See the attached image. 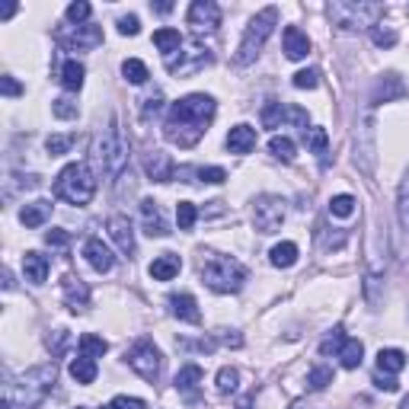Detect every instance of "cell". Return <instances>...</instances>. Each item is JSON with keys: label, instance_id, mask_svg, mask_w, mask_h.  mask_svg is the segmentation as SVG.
<instances>
[{"label": "cell", "instance_id": "obj_13", "mask_svg": "<svg viewBox=\"0 0 409 409\" xmlns=\"http://www.w3.org/2000/svg\"><path fill=\"white\" fill-rule=\"evenodd\" d=\"M144 173L151 176L153 182H170L176 176V167H173V160H170V153L147 151L144 153Z\"/></svg>", "mask_w": 409, "mask_h": 409}, {"label": "cell", "instance_id": "obj_14", "mask_svg": "<svg viewBox=\"0 0 409 409\" xmlns=\"http://www.w3.org/2000/svg\"><path fill=\"white\" fill-rule=\"evenodd\" d=\"M109 237L115 240V246L125 253V256H132V253H134V227H132L128 218L112 215L109 218Z\"/></svg>", "mask_w": 409, "mask_h": 409}, {"label": "cell", "instance_id": "obj_6", "mask_svg": "<svg viewBox=\"0 0 409 409\" xmlns=\"http://www.w3.org/2000/svg\"><path fill=\"white\" fill-rule=\"evenodd\" d=\"M329 20L339 29H375L384 16V4H365V0H333L329 4Z\"/></svg>", "mask_w": 409, "mask_h": 409}, {"label": "cell", "instance_id": "obj_5", "mask_svg": "<svg viewBox=\"0 0 409 409\" xmlns=\"http://www.w3.org/2000/svg\"><path fill=\"white\" fill-rule=\"evenodd\" d=\"M275 23H278L275 7L259 10V13L250 20V26H246V32H243V39H240V49H237V55H234V61L240 64V68H246V64H253L259 58V51H263L265 39L272 35Z\"/></svg>", "mask_w": 409, "mask_h": 409}, {"label": "cell", "instance_id": "obj_9", "mask_svg": "<svg viewBox=\"0 0 409 409\" xmlns=\"http://www.w3.org/2000/svg\"><path fill=\"white\" fill-rule=\"evenodd\" d=\"M284 221V201L278 195H259L253 205V224L259 234H275Z\"/></svg>", "mask_w": 409, "mask_h": 409}, {"label": "cell", "instance_id": "obj_48", "mask_svg": "<svg viewBox=\"0 0 409 409\" xmlns=\"http://www.w3.org/2000/svg\"><path fill=\"white\" fill-rule=\"evenodd\" d=\"M45 243L55 246V250H64V246L70 243V234H68V230H61V227H51L49 234H45Z\"/></svg>", "mask_w": 409, "mask_h": 409}, {"label": "cell", "instance_id": "obj_46", "mask_svg": "<svg viewBox=\"0 0 409 409\" xmlns=\"http://www.w3.org/2000/svg\"><path fill=\"white\" fill-rule=\"evenodd\" d=\"M291 84L298 87V90H313V87L320 84V70L307 68V70H298V74L291 77Z\"/></svg>", "mask_w": 409, "mask_h": 409}, {"label": "cell", "instance_id": "obj_60", "mask_svg": "<svg viewBox=\"0 0 409 409\" xmlns=\"http://www.w3.org/2000/svg\"><path fill=\"white\" fill-rule=\"evenodd\" d=\"M4 288H7V291L13 288V275H10V272H4Z\"/></svg>", "mask_w": 409, "mask_h": 409}, {"label": "cell", "instance_id": "obj_47", "mask_svg": "<svg viewBox=\"0 0 409 409\" xmlns=\"http://www.w3.org/2000/svg\"><path fill=\"white\" fill-rule=\"evenodd\" d=\"M51 112H55L58 118H64V122H68V118H77V103H74V99H68V96H61V99H55V103H51Z\"/></svg>", "mask_w": 409, "mask_h": 409}, {"label": "cell", "instance_id": "obj_35", "mask_svg": "<svg viewBox=\"0 0 409 409\" xmlns=\"http://www.w3.org/2000/svg\"><path fill=\"white\" fill-rule=\"evenodd\" d=\"M269 153L275 160H282V163H291V160H294V141L291 138H278V134H275V138L269 141Z\"/></svg>", "mask_w": 409, "mask_h": 409}, {"label": "cell", "instance_id": "obj_17", "mask_svg": "<svg viewBox=\"0 0 409 409\" xmlns=\"http://www.w3.org/2000/svg\"><path fill=\"white\" fill-rule=\"evenodd\" d=\"M176 176H180L182 182H215V186L227 180V173H224L221 167H180Z\"/></svg>", "mask_w": 409, "mask_h": 409}, {"label": "cell", "instance_id": "obj_37", "mask_svg": "<svg viewBox=\"0 0 409 409\" xmlns=\"http://www.w3.org/2000/svg\"><path fill=\"white\" fill-rule=\"evenodd\" d=\"M284 115H288V112H284V106L278 103V99H269V103L263 106V125L265 128H278Z\"/></svg>", "mask_w": 409, "mask_h": 409}, {"label": "cell", "instance_id": "obj_53", "mask_svg": "<svg viewBox=\"0 0 409 409\" xmlns=\"http://www.w3.org/2000/svg\"><path fill=\"white\" fill-rule=\"evenodd\" d=\"M118 32L122 35H138L141 32V23H138V16H122V20H118Z\"/></svg>", "mask_w": 409, "mask_h": 409}, {"label": "cell", "instance_id": "obj_56", "mask_svg": "<svg viewBox=\"0 0 409 409\" xmlns=\"http://www.w3.org/2000/svg\"><path fill=\"white\" fill-rule=\"evenodd\" d=\"M218 339H221L224 346H234V348L243 346V336H237L234 329H221V333H218Z\"/></svg>", "mask_w": 409, "mask_h": 409}, {"label": "cell", "instance_id": "obj_59", "mask_svg": "<svg viewBox=\"0 0 409 409\" xmlns=\"http://www.w3.org/2000/svg\"><path fill=\"white\" fill-rule=\"evenodd\" d=\"M153 10H157V13H170V10H173V4H157Z\"/></svg>", "mask_w": 409, "mask_h": 409}, {"label": "cell", "instance_id": "obj_57", "mask_svg": "<svg viewBox=\"0 0 409 409\" xmlns=\"http://www.w3.org/2000/svg\"><path fill=\"white\" fill-rule=\"evenodd\" d=\"M13 13H16V4H7V7L0 10V16H4V20H10V16H13Z\"/></svg>", "mask_w": 409, "mask_h": 409}, {"label": "cell", "instance_id": "obj_34", "mask_svg": "<svg viewBox=\"0 0 409 409\" xmlns=\"http://www.w3.org/2000/svg\"><path fill=\"white\" fill-rule=\"evenodd\" d=\"M122 74H125V80L128 84H134V87H141V84H147V64L144 61H138V58H128L125 64H122Z\"/></svg>", "mask_w": 409, "mask_h": 409}, {"label": "cell", "instance_id": "obj_22", "mask_svg": "<svg viewBox=\"0 0 409 409\" xmlns=\"http://www.w3.org/2000/svg\"><path fill=\"white\" fill-rule=\"evenodd\" d=\"M23 269H26V282L32 284H42L45 278H49V256H42V253H26L23 256Z\"/></svg>", "mask_w": 409, "mask_h": 409}, {"label": "cell", "instance_id": "obj_41", "mask_svg": "<svg viewBox=\"0 0 409 409\" xmlns=\"http://www.w3.org/2000/svg\"><path fill=\"white\" fill-rule=\"evenodd\" d=\"M355 205H358V201H355L352 195H336V199L329 201V211H333L336 218H352L355 215Z\"/></svg>", "mask_w": 409, "mask_h": 409}, {"label": "cell", "instance_id": "obj_23", "mask_svg": "<svg viewBox=\"0 0 409 409\" xmlns=\"http://www.w3.org/2000/svg\"><path fill=\"white\" fill-rule=\"evenodd\" d=\"M49 218H51V201H29L26 208L20 211V221L26 227H42Z\"/></svg>", "mask_w": 409, "mask_h": 409}, {"label": "cell", "instance_id": "obj_55", "mask_svg": "<svg viewBox=\"0 0 409 409\" xmlns=\"http://www.w3.org/2000/svg\"><path fill=\"white\" fill-rule=\"evenodd\" d=\"M0 90H4V96H20V93H23V87L20 84H16V80H13V77H0Z\"/></svg>", "mask_w": 409, "mask_h": 409}, {"label": "cell", "instance_id": "obj_45", "mask_svg": "<svg viewBox=\"0 0 409 409\" xmlns=\"http://www.w3.org/2000/svg\"><path fill=\"white\" fill-rule=\"evenodd\" d=\"M237 381H240V375H237L234 367H221L218 371V394H234Z\"/></svg>", "mask_w": 409, "mask_h": 409}, {"label": "cell", "instance_id": "obj_29", "mask_svg": "<svg viewBox=\"0 0 409 409\" xmlns=\"http://www.w3.org/2000/svg\"><path fill=\"white\" fill-rule=\"evenodd\" d=\"M70 377H74L77 384H93L96 381V358H87V355L74 358L70 361Z\"/></svg>", "mask_w": 409, "mask_h": 409}, {"label": "cell", "instance_id": "obj_25", "mask_svg": "<svg viewBox=\"0 0 409 409\" xmlns=\"http://www.w3.org/2000/svg\"><path fill=\"white\" fill-rule=\"evenodd\" d=\"M199 384H201V367L199 365L180 367V375H176V390H180V394H186L189 400H192L195 390H199Z\"/></svg>", "mask_w": 409, "mask_h": 409}, {"label": "cell", "instance_id": "obj_7", "mask_svg": "<svg viewBox=\"0 0 409 409\" xmlns=\"http://www.w3.org/2000/svg\"><path fill=\"white\" fill-rule=\"evenodd\" d=\"M55 381H58L55 361H49V365H39V367H32V371H26V375H23V384H20V387H26V394L16 400V409H32V406H39V403L45 400V394L55 387ZM7 400H10V396H7Z\"/></svg>", "mask_w": 409, "mask_h": 409}, {"label": "cell", "instance_id": "obj_4", "mask_svg": "<svg viewBox=\"0 0 409 409\" xmlns=\"http://www.w3.org/2000/svg\"><path fill=\"white\" fill-rule=\"evenodd\" d=\"M93 153H96L99 167H103V173L109 176V180H115V176L125 170V163H128V144H125V138H122V132H118L115 115H112L109 125L99 132Z\"/></svg>", "mask_w": 409, "mask_h": 409}, {"label": "cell", "instance_id": "obj_19", "mask_svg": "<svg viewBox=\"0 0 409 409\" xmlns=\"http://www.w3.org/2000/svg\"><path fill=\"white\" fill-rule=\"evenodd\" d=\"M253 147H256V128H250V125L230 128V134H227V151L230 153H250Z\"/></svg>", "mask_w": 409, "mask_h": 409}, {"label": "cell", "instance_id": "obj_15", "mask_svg": "<svg viewBox=\"0 0 409 409\" xmlns=\"http://www.w3.org/2000/svg\"><path fill=\"white\" fill-rule=\"evenodd\" d=\"M84 256H87V263H90L96 272H109L112 265H115V256H112V250L106 246L103 240H99V237H90V240H87Z\"/></svg>", "mask_w": 409, "mask_h": 409}, {"label": "cell", "instance_id": "obj_40", "mask_svg": "<svg viewBox=\"0 0 409 409\" xmlns=\"http://www.w3.org/2000/svg\"><path fill=\"white\" fill-rule=\"evenodd\" d=\"M195 218H199V211H195L192 201H180V205H176V221H180V230H192Z\"/></svg>", "mask_w": 409, "mask_h": 409}, {"label": "cell", "instance_id": "obj_8", "mask_svg": "<svg viewBox=\"0 0 409 409\" xmlns=\"http://www.w3.org/2000/svg\"><path fill=\"white\" fill-rule=\"evenodd\" d=\"M128 365H132L134 375H141L144 381H157L160 377V365H163V358H160V348L153 346L151 339H138L132 348H128Z\"/></svg>", "mask_w": 409, "mask_h": 409}, {"label": "cell", "instance_id": "obj_28", "mask_svg": "<svg viewBox=\"0 0 409 409\" xmlns=\"http://www.w3.org/2000/svg\"><path fill=\"white\" fill-rule=\"evenodd\" d=\"M406 367V355L400 352V348H381L377 352V371H384V375H396V371H403Z\"/></svg>", "mask_w": 409, "mask_h": 409}, {"label": "cell", "instance_id": "obj_10", "mask_svg": "<svg viewBox=\"0 0 409 409\" xmlns=\"http://www.w3.org/2000/svg\"><path fill=\"white\" fill-rule=\"evenodd\" d=\"M189 26L195 32H215L221 26V7H218L215 0H195L192 7H189Z\"/></svg>", "mask_w": 409, "mask_h": 409}, {"label": "cell", "instance_id": "obj_16", "mask_svg": "<svg viewBox=\"0 0 409 409\" xmlns=\"http://www.w3.org/2000/svg\"><path fill=\"white\" fill-rule=\"evenodd\" d=\"M141 218H144V227L151 237H167L170 227L167 221H163V215H160V205L153 199H144L141 201Z\"/></svg>", "mask_w": 409, "mask_h": 409}, {"label": "cell", "instance_id": "obj_12", "mask_svg": "<svg viewBox=\"0 0 409 409\" xmlns=\"http://www.w3.org/2000/svg\"><path fill=\"white\" fill-rule=\"evenodd\" d=\"M61 294H64V304L70 307L74 313L87 310L90 307V288L80 275H64L61 278Z\"/></svg>", "mask_w": 409, "mask_h": 409}, {"label": "cell", "instance_id": "obj_30", "mask_svg": "<svg viewBox=\"0 0 409 409\" xmlns=\"http://www.w3.org/2000/svg\"><path fill=\"white\" fill-rule=\"evenodd\" d=\"M269 259H272V265H275V269H291V265L298 263V246L284 240V243H278V246H272Z\"/></svg>", "mask_w": 409, "mask_h": 409}, {"label": "cell", "instance_id": "obj_26", "mask_svg": "<svg viewBox=\"0 0 409 409\" xmlns=\"http://www.w3.org/2000/svg\"><path fill=\"white\" fill-rule=\"evenodd\" d=\"M153 45H157V49L163 51V58H173L176 51L182 49L180 29H157V32H153Z\"/></svg>", "mask_w": 409, "mask_h": 409}, {"label": "cell", "instance_id": "obj_52", "mask_svg": "<svg viewBox=\"0 0 409 409\" xmlns=\"http://www.w3.org/2000/svg\"><path fill=\"white\" fill-rule=\"evenodd\" d=\"M112 409H147L144 400H138V396H115V400L109 403Z\"/></svg>", "mask_w": 409, "mask_h": 409}, {"label": "cell", "instance_id": "obj_11", "mask_svg": "<svg viewBox=\"0 0 409 409\" xmlns=\"http://www.w3.org/2000/svg\"><path fill=\"white\" fill-rule=\"evenodd\" d=\"M58 42L64 45V49H96V45H103V29L99 26H70L68 32L58 35Z\"/></svg>", "mask_w": 409, "mask_h": 409}, {"label": "cell", "instance_id": "obj_44", "mask_svg": "<svg viewBox=\"0 0 409 409\" xmlns=\"http://www.w3.org/2000/svg\"><path fill=\"white\" fill-rule=\"evenodd\" d=\"M90 13H93V7L87 4V0H77V4L68 7V20L74 23V26H84V23L90 20Z\"/></svg>", "mask_w": 409, "mask_h": 409}, {"label": "cell", "instance_id": "obj_24", "mask_svg": "<svg viewBox=\"0 0 409 409\" xmlns=\"http://www.w3.org/2000/svg\"><path fill=\"white\" fill-rule=\"evenodd\" d=\"M394 96H406V87L400 84V77H396V74H387L381 84H377L375 96H371V106L387 103V99H394Z\"/></svg>", "mask_w": 409, "mask_h": 409}, {"label": "cell", "instance_id": "obj_38", "mask_svg": "<svg viewBox=\"0 0 409 409\" xmlns=\"http://www.w3.org/2000/svg\"><path fill=\"white\" fill-rule=\"evenodd\" d=\"M329 384H333V367L317 365L310 375H307V387H310V390H326Z\"/></svg>", "mask_w": 409, "mask_h": 409}, {"label": "cell", "instance_id": "obj_58", "mask_svg": "<svg viewBox=\"0 0 409 409\" xmlns=\"http://www.w3.org/2000/svg\"><path fill=\"white\" fill-rule=\"evenodd\" d=\"M253 400H256V396H253V394H250V396H243V400H240V406H237V409H250V406H253Z\"/></svg>", "mask_w": 409, "mask_h": 409}, {"label": "cell", "instance_id": "obj_3", "mask_svg": "<svg viewBox=\"0 0 409 409\" xmlns=\"http://www.w3.org/2000/svg\"><path fill=\"white\" fill-rule=\"evenodd\" d=\"M55 195L70 205H90L96 195V180H93L87 163H68L55 180Z\"/></svg>", "mask_w": 409, "mask_h": 409}, {"label": "cell", "instance_id": "obj_20", "mask_svg": "<svg viewBox=\"0 0 409 409\" xmlns=\"http://www.w3.org/2000/svg\"><path fill=\"white\" fill-rule=\"evenodd\" d=\"M180 269H182L180 256L176 253H163V256H157L151 263V278L153 282H170V278L180 275Z\"/></svg>", "mask_w": 409, "mask_h": 409}, {"label": "cell", "instance_id": "obj_33", "mask_svg": "<svg viewBox=\"0 0 409 409\" xmlns=\"http://www.w3.org/2000/svg\"><path fill=\"white\" fill-rule=\"evenodd\" d=\"M109 352V342L103 339V336H80V355H87V358H103V355Z\"/></svg>", "mask_w": 409, "mask_h": 409}, {"label": "cell", "instance_id": "obj_63", "mask_svg": "<svg viewBox=\"0 0 409 409\" xmlns=\"http://www.w3.org/2000/svg\"><path fill=\"white\" fill-rule=\"evenodd\" d=\"M106 409H112V406H106Z\"/></svg>", "mask_w": 409, "mask_h": 409}, {"label": "cell", "instance_id": "obj_31", "mask_svg": "<svg viewBox=\"0 0 409 409\" xmlns=\"http://www.w3.org/2000/svg\"><path fill=\"white\" fill-rule=\"evenodd\" d=\"M361 358H365V346H361L358 339H346V346L339 348V361H342V367L355 371V367L361 365Z\"/></svg>", "mask_w": 409, "mask_h": 409}, {"label": "cell", "instance_id": "obj_36", "mask_svg": "<svg viewBox=\"0 0 409 409\" xmlns=\"http://www.w3.org/2000/svg\"><path fill=\"white\" fill-rule=\"evenodd\" d=\"M346 346V329H342V326H333V329H329V336H326L323 342H320V355H339V348Z\"/></svg>", "mask_w": 409, "mask_h": 409}, {"label": "cell", "instance_id": "obj_2", "mask_svg": "<svg viewBox=\"0 0 409 409\" xmlns=\"http://www.w3.org/2000/svg\"><path fill=\"white\" fill-rule=\"evenodd\" d=\"M201 278L208 284L211 291L218 294H234L243 288L246 282V269H243L237 259L221 256V253H201Z\"/></svg>", "mask_w": 409, "mask_h": 409}, {"label": "cell", "instance_id": "obj_61", "mask_svg": "<svg viewBox=\"0 0 409 409\" xmlns=\"http://www.w3.org/2000/svg\"><path fill=\"white\" fill-rule=\"evenodd\" d=\"M288 409H304V403L298 400V403H291V406H288Z\"/></svg>", "mask_w": 409, "mask_h": 409}, {"label": "cell", "instance_id": "obj_50", "mask_svg": "<svg viewBox=\"0 0 409 409\" xmlns=\"http://www.w3.org/2000/svg\"><path fill=\"white\" fill-rule=\"evenodd\" d=\"M375 384H377V390H384V394H396V390H400V381H396L394 375H384V371L375 375Z\"/></svg>", "mask_w": 409, "mask_h": 409}, {"label": "cell", "instance_id": "obj_1", "mask_svg": "<svg viewBox=\"0 0 409 409\" xmlns=\"http://www.w3.org/2000/svg\"><path fill=\"white\" fill-rule=\"evenodd\" d=\"M215 99L205 96V93H189L180 103H173L167 115V125H163V134H167L170 144L176 147H195L205 132H208L211 118H215Z\"/></svg>", "mask_w": 409, "mask_h": 409}, {"label": "cell", "instance_id": "obj_27", "mask_svg": "<svg viewBox=\"0 0 409 409\" xmlns=\"http://www.w3.org/2000/svg\"><path fill=\"white\" fill-rule=\"evenodd\" d=\"M84 77H87V70H84V64L80 61H64V68H61V87L64 90H70V93H77L80 87H84Z\"/></svg>", "mask_w": 409, "mask_h": 409}, {"label": "cell", "instance_id": "obj_42", "mask_svg": "<svg viewBox=\"0 0 409 409\" xmlns=\"http://www.w3.org/2000/svg\"><path fill=\"white\" fill-rule=\"evenodd\" d=\"M371 42H375L377 49H390V45H396V32L390 26H384V23H377V26L371 29Z\"/></svg>", "mask_w": 409, "mask_h": 409}, {"label": "cell", "instance_id": "obj_21", "mask_svg": "<svg viewBox=\"0 0 409 409\" xmlns=\"http://www.w3.org/2000/svg\"><path fill=\"white\" fill-rule=\"evenodd\" d=\"M170 307H173V317H180L182 323H201V310L192 294H173Z\"/></svg>", "mask_w": 409, "mask_h": 409}, {"label": "cell", "instance_id": "obj_32", "mask_svg": "<svg viewBox=\"0 0 409 409\" xmlns=\"http://www.w3.org/2000/svg\"><path fill=\"white\" fill-rule=\"evenodd\" d=\"M304 138H307V147H310V153H317V160L326 167V160H329V157H326V153H329V141H326V132H323V128H310Z\"/></svg>", "mask_w": 409, "mask_h": 409}, {"label": "cell", "instance_id": "obj_39", "mask_svg": "<svg viewBox=\"0 0 409 409\" xmlns=\"http://www.w3.org/2000/svg\"><path fill=\"white\" fill-rule=\"evenodd\" d=\"M396 215H400V224L409 230V173L403 176L400 182V199H396Z\"/></svg>", "mask_w": 409, "mask_h": 409}, {"label": "cell", "instance_id": "obj_49", "mask_svg": "<svg viewBox=\"0 0 409 409\" xmlns=\"http://www.w3.org/2000/svg\"><path fill=\"white\" fill-rule=\"evenodd\" d=\"M160 109H163V93H153V96L144 99V112H141V118L147 122V118H153Z\"/></svg>", "mask_w": 409, "mask_h": 409}, {"label": "cell", "instance_id": "obj_51", "mask_svg": "<svg viewBox=\"0 0 409 409\" xmlns=\"http://www.w3.org/2000/svg\"><path fill=\"white\" fill-rule=\"evenodd\" d=\"M64 346H68V329H55V333L49 336V348H51V355H61V352H64Z\"/></svg>", "mask_w": 409, "mask_h": 409}, {"label": "cell", "instance_id": "obj_54", "mask_svg": "<svg viewBox=\"0 0 409 409\" xmlns=\"http://www.w3.org/2000/svg\"><path fill=\"white\" fill-rule=\"evenodd\" d=\"M288 118H291V122H294V125H298L304 134L310 132V128H307V125H310V115H307L304 109H298V106H294V109H288Z\"/></svg>", "mask_w": 409, "mask_h": 409}, {"label": "cell", "instance_id": "obj_62", "mask_svg": "<svg viewBox=\"0 0 409 409\" xmlns=\"http://www.w3.org/2000/svg\"><path fill=\"white\" fill-rule=\"evenodd\" d=\"M400 409H409V396H406V400H403V403H400Z\"/></svg>", "mask_w": 409, "mask_h": 409}, {"label": "cell", "instance_id": "obj_18", "mask_svg": "<svg viewBox=\"0 0 409 409\" xmlns=\"http://www.w3.org/2000/svg\"><path fill=\"white\" fill-rule=\"evenodd\" d=\"M307 51H310V39L298 26L284 29V55L291 58V61H301V58H307Z\"/></svg>", "mask_w": 409, "mask_h": 409}, {"label": "cell", "instance_id": "obj_43", "mask_svg": "<svg viewBox=\"0 0 409 409\" xmlns=\"http://www.w3.org/2000/svg\"><path fill=\"white\" fill-rule=\"evenodd\" d=\"M70 144H74V134H51V138L45 141V147H49L51 157H61V153H68Z\"/></svg>", "mask_w": 409, "mask_h": 409}]
</instances>
